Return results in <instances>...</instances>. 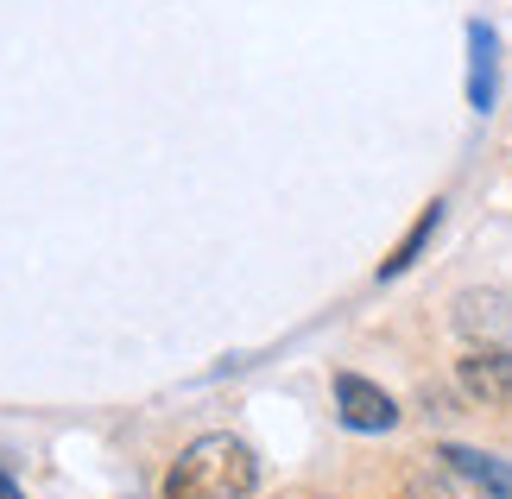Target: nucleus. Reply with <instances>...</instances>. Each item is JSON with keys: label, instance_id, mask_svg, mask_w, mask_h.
<instances>
[{"label": "nucleus", "instance_id": "1", "mask_svg": "<svg viewBox=\"0 0 512 499\" xmlns=\"http://www.w3.org/2000/svg\"><path fill=\"white\" fill-rule=\"evenodd\" d=\"M253 487H260V462L228 430L196 436L165 474V499H247Z\"/></svg>", "mask_w": 512, "mask_h": 499}, {"label": "nucleus", "instance_id": "7", "mask_svg": "<svg viewBox=\"0 0 512 499\" xmlns=\"http://www.w3.org/2000/svg\"><path fill=\"white\" fill-rule=\"evenodd\" d=\"M437 222H443V203H430V209L418 215V222H411V234H405V241H399V253H392L386 266H380V278H399V272L411 266V259H418V253L430 247V234H437Z\"/></svg>", "mask_w": 512, "mask_h": 499}, {"label": "nucleus", "instance_id": "4", "mask_svg": "<svg viewBox=\"0 0 512 499\" xmlns=\"http://www.w3.org/2000/svg\"><path fill=\"white\" fill-rule=\"evenodd\" d=\"M456 379L481 405H512V348H468Z\"/></svg>", "mask_w": 512, "mask_h": 499}, {"label": "nucleus", "instance_id": "6", "mask_svg": "<svg viewBox=\"0 0 512 499\" xmlns=\"http://www.w3.org/2000/svg\"><path fill=\"white\" fill-rule=\"evenodd\" d=\"M443 462L462 474V481H475L487 499H512V462L500 455H481V449H462V443H443Z\"/></svg>", "mask_w": 512, "mask_h": 499}, {"label": "nucleus", "instance_id": "3", "mask_svg": "<svg viewBox=\"0 0 512 499\" xmlns=\"http://www.w3.org/2000/svg\"><path fill=\"white\" fill-rule=\"evenodd\" d=\"M336 411H342L348 430H367V436H380V430L399 424V405H392L373 379H361V373H342L336 379Z\"/></svg>", "mask_w": 512, "mask_h": 499}, {"label": "nucleus", "instance_id": "9", "mask_svg": "<svg viewBox=\"0 0 512 499\" xmlns=\"http://www.w3.org/2000/svg\"><path fill=\"white\" fill-rule=\"evenodd\" d=\"M0 499H19V487L7 481V474H0Z\"/></svg>", "mask_w": 512, "mask_h": 499}, {"label": "nucleus", "instance_id": "2", "mask_svg": "<svg viewBox=\"0 0 512 499\" xmlns=\"http://www.w3.org/2000/svg\"><path fill=\"white\" fill-rule=\"evenodd\" d=\"M456 329L475 348H500L512 335V291H462L456 297Z\"/></svg>", "mask_w": 512, "mask_h": 499}, {"label": "nucleus", "instance_id": "8", "mask_svg": "<svg viewBox=\"0 0 512 499\" xmlns=\"http://www.w3.org/2000/svg\"><path fill=\"white\" fill-rule=\"evenodd\" d=\"M399 499H456V493H449L443 481H437V474H411V481H405V493Z\"/></svg>", "mask_w": 512, "mask_h": 499}, {"label": "nucleus", "instance_id": "5", "mask_svg": "<svg viewBox=\"0 0 512 499\" xmlns=\"http://www.w3.org/2000/svg\"><path fill=\"white\" fill-rule=\"evenodd\" d=\"M494 57H500V38L494 26H468V108H494V89H500V76H494Z\"/></svg>", "mask_w": 512, "mask_h": 499}]
</instances>
